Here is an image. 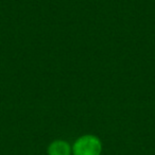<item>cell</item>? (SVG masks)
<instances>
[{"label":"cell","mask_w":155,"mask_h":155,"mask_svg":"<svg viewBox=\"0 0 155 155\" xmlns=\"http://www.w3.org/2000/svg\"><path fill=\"white\" fill-rule=\"evenodd\" d=\"M72 152L73 155H100L102 152V143L96 136L84 135L74 142Z\"/></svg>","instance_id":"cell-1"},{"label":"cell","mask_w":155,"mask_h":155,"mask_svg":"<svg viewBox=\"0 0 155 155\" xmlns=\"http://www.w3.org/2000/svg\"><path fill=\"white\" fill-rule=\"evenodd\" d=\"M71 148L65 140H54L48 147V155H70Z\"/></svg>","instance_id":"cell-2"}]
</instances>
